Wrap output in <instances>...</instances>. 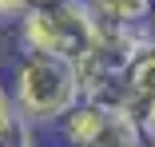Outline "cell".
Returning a JSON list of instances; mask_svg holds the SVG:
<instances>
[{
	"label": "cell",
	"instance_id": "11",
	"mask_svg": "<svg viewBox=\"0 0 155 147\" xmlns=\"http://www.w3.org/2000/svg\"><path fill=\"white\" fill-rule=\"evenodd\" d=\"M24 147H40V143H36V139H32V143H24Z\"/></svg>",
	"mask_w": 155,
	"mask_h": 147
},
{
	"label": "cell",
	"instance_id": "4",
	"mask_svg": "<svg viewBox=\"0 0 155 147\" xmlns=\"http://www.w3.org/2000/svg\"><path fill=\"white\" fill-rule=\"evenodd\" d=\"M147 100H155V36L143 40L123 68V103L139 111Z\"/></svg>",
	"mask_w": 155,
	"mask_h": 147
},
{
	"label": "cell",
	"instance_id": "13",
	"mask_svg": "<svg viewBox=\"0 0 155 147\" xmlns=\"http://www.w3.org/2000/svg\"><path fill=\"white\" fill-rule=\"evenodd\" d=\"M84 4H96V0H84Z\"/></svg>",
	"mask_w": 155,
	"mask_h": 147
},
{
	"label": "cell",
	"instance_id": "2",
	"mask_svg": "<svg viewBox=\"0 0 155 147\" xmlns=\"http://www.w3.org/2000/svg\"><path fill=\"white\" fill-rule=\"evenodd\" d=\"M20 52H40V56H60V60H80L96 44L100 20L84 0H56V4H32L28 16L12 28Z\"/></svg>",
	"mask_w": 155,
	"mask_h": 147
},
{
	"label": "cell",
	"instance_id": "1",
	"mask_svg": "<svg viewBox=\"0 0 155 147\" xmlns=\"http://www.w3.org/2000/svg\"><path fill=\"white\" fill-rule=\"evenodd\" d=\"M8 87L32 131H44V127L56 131V123L84 100L76 64L60 60V56H40V52H20L12 60Z\"/></svg>",
	"mask_w": 155,
	"mask_h": 147
},
{
	"label": "cell",
	"instance_id": "12",
	"mask_svg": "<svg viewBox=\"0 0 155 147\" xmlns=\"http://www.w3.org/2000/svg\"><path fill=\"white\" fill-rule=\"evenodd\" d=\"M147 147H155V139H147Z\"/></svg>",
	"mask_w": 155,
	"mask_h": 147
},
{
	"label": "cell",
	"instance_id": "9",
	"mask_svg": "<svg viewBox=\"0 0 155 147\" xmlns=\"http://www.w3.org/2000/svg\"><path fill=\"white\" fill-rule=\"evenodd\" d=\"M147 28H151V32H155V8H151V20H147Z\"/></svg>",
	"mask_w": 155,
	"mask_h": 147
},
{
	"label": "cell",
	"instance_id": "7",
	"mask_svg": "<svg viewBox=\"0 0 155 147\" xmlns=\"http://www.w3.org/2000/svg\"><path fill=\"white\" fill-rule=\"evenodd\" d=\"M28 8H32V0H0V28H16Z\"/></svg>",
	"mask_w": 155,
	"mask_h": 147
},
{
	"label": "cell",
	"instance_id": "3",
	"mask_svg": "<svg viewBox=\"0 0 155 147\" xmlns=\"http://www.w3.org/2000/svg\"><path fill=\"white\" fill-rule=\"evenodd\" d=\"M111 107L115 103H91L80 100L64 119L56 123V135L64 139L68 147H104L107 127H111Z\"/></svg>",
	"mask_w": 155,
	"mask_h": 147
},
{
	"label": "cell",
	"instance_id": "6",
	"mask_svg": "<svg viewBox=\"0 0 155 147\" xmlns=\"http://www.w3.org/2000/svg\"><path fill=\"white\" fill-rule=\"evenodd\" d=\"M155 0H96L91 12L100 24H115V28H143L151 20Z\"/></svg>",
	"mask_w": 155,
	"mask_h": 147
},
{
	"label": "cell",
	"instance_id": "14",
	"mask_svg": "<svg viewBox=\"0 0 155 147\" xmlns=\"http://www.w3.org/2000/svg\"><path fill=\"white\" fill-rule=\"evenodd\" d=\"M143 147H147V143H143Z\"/></svg>",
	"mask_w": 155,
	"mask_h": 147
},
{
	"label": "cell",
	"instance_id": "8",
	"mask_svg": "<svg viewBox=\"0 0 155 147\" xmlns=\"http://www.w3.org/2000/svg\"><path fill=\"white\" fill-rule=\"evenodd\" d=\"M135 115H139V127H143V139H155V100H147V103H143V107H139Z\"/></svg>",
	"mask_w": 155,
	"mask_h": 147
},
{
	"label": "cell",
	"instance_id": "5",
	"mask_svg": "<svg viewBox=\"0 0 155 147\" xmlns=\"http://www.w3.org/2000/svg\"><path fill=\"white\" fill-rule=\"evenodd\" d=\"M32 139H36V131L20 115L16 100H12V87H8V76H0V147H24Z\"/></svg>",
	"mask_w": 155,
	"mask_h": 147
},
{
	"label": "cell",
	"instance_id": "10",
	"mask_svg": "<svg viewBox=\"0 0 155 147\" xmlns=\"http://www.w3.org/2000/svg\"><path fill=\"white\" fill-rule=\"evenodd\" d=\"M32 4H56V0H32Z\"/></svg>",
	"mask_w": 155,
	"mask_h": 147
}]
</instances>
